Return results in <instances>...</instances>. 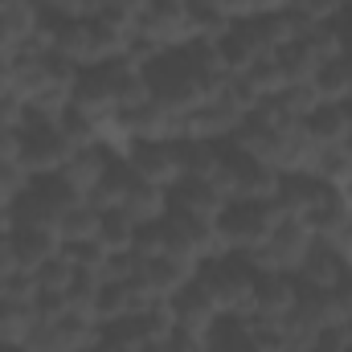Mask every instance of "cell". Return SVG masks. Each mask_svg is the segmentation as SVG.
Here are the masks:
<instances>
[{"label":"cell","instance_id":"22","mask_svg":"<svg viewBox=\"0 0 352 352\" xmlns=\"http://www.w3.org/2000/svg\"><path fill=\"white\" fill-rule=\"evenodd\" d=\"M311 90L320 102H352V58L340 54L332 62H324L311 78Z\"/></svg>","mask_w":352,"mask_h":352},{"label":"cell","instance_id":"18","mask_svg":"<svg viewBox=\"0 0 352 352\" xmlns=\"http://www.w3.org/2000/svg\"><path fill=\"white\" fill-rule=\"evenodd\" d=\"M111 156H115V152H107L102 144H82V148H74V156L66 160L62 180H66L78 197H90V188L98 184V176L111 164Z\"/></svg>","mask_w":352,"mask_h":352},{"label":"cell","instance_id":"16","mask_svg":"<svg viewBox=\"0 0 352 352\" xmlns=\"http://www.w3.org/2000/svg\"><path fill=\"white\" fill-rule=\"evenodd\" d=\"M295 295H299L295 274H270V270H263L254 278V316L258 320H283L291 311Z\"/></svg>","mask_w":352,"mask_h":352},{"label":"cell","instance_id":"24","mask_svg":"<svg viewBox=\"0 0 352 352\" xmlns=\"http://www.w3.org/2000/svg\"><path fill=\"white\" fill-rule=\"evenodd\" d=\"M135 332H140V340L144 344H152V340H160V336H168L176 328V320H173V303L168 299H148L131 320H127Z\"/></svg>","mask_w":352,"mask_h":352},{"label":"cell","instance_id":"4","mask_svg":"<svg viewBox=\"0 0 352 352\" xmlns=\"http://www.w3.org/2000/svg\"><path fill=\"white\" fill-rule=\"evenodd\" d=\"M311 242H316V234H311V226L307 221H299V217H283L274 230H270V238H266L263 246L254 250V254H242V258H250V266L263 274H295L299 263L307 258V250H311Z\"/></svg>","mask_w":352,"mask_h":352},{"label":"cell","instance_id":"37","mask_svg":"<svg viewBox=\"0 0 352 352\" xmlns=\"http://www.w3.org/2000/svg\"><path fill=\"white\" fill-rule=\"evenodd\" d=\"M344 349H349V336H344V328H340V324H332V328L316 332L311 340L295 344V352H344Z\"/></svg>","mask_w":352,"mask_h":352},{"label":"cell","instance_id":"43","mask_svg":"<svg viewBox=\"0 0 352 352\" xmlns=\"http://www.w3.org/2000/svg\"><path fill=\"white\" fill-rule=\"evenodd\" d=\"M344 54H349V58H352V33H349V37H344Z\"/></svg>","mask_w":352,"mask_h":352},{"label":"cell","instance_id":"21","mask_svg":"<svg viewBox=\"0 0 352 352\" xmlns=\"http://www.w3.org/2000/svg\"><path fill=\"white\" fill-rule=\"evenodd\" d=\"M62 250V238L58 230H12V254L21 270H37L50 254Z\"/></svg>","mask_w":352,"mask_h":352},{"label":"cell","instance_id":"20","mask_svg":"<svg viewBox=\"0 0 352 352\" xmlns=\"http://www.w3.org/2000/svg\"><path fill=\"white\" fill-rule=\"evenodd\" d=\"M140 176L127 168V160L123 156H111V164L102 168V176H98V184L90 188V205H98V209H119L123 201H127V192H131V184H135Z\"/></svg>","mask_w":352,"mask_h":352},{"label":"cell","instance_id":"12","mask_svg":"<svg viewBox=\"0 0 352 352\" xmlns=\"http://www.w3.org/2000/svg\"><path fill=\"white\" fill-rule=\"evenodd\" d=\"M303 131H307V144L316 152L324 148H344L352 135V107L349 102H320L307 119H303Z\"/></svg>","mask_w":352,"mask_h":352},{"label":"cell","instance_id":"8","mask_svg":"<svg viewBox=\"0 0 352 352\" xmlns=\"http://www.w3.org/2000/svg\"><path fill=\"white\" fill-rule=\"evenodd\" d=\"M123 160L127 168L160 188H173L180 180V156H176V140H127L123 144Z\"/></svg>","mask_w":352,"mask_h":352},{"label":"cell","instance_id":"1","mask_svg":"<svg viewBox=\"0 0 352 352\" xmlns=\"http://www.w3.org/2000/svg\"><path fill=\"white\" fill-rule=\"evenodd\" d=\"M254 278H258V270L242 254L205 258L197 266V283L209 291L217 316H234V320H250L254 316Z\"/></svg>","mask_w":352,"mask_h":352},{"label":"cell","instance_id":"23","mask_svg":"<svg viewBox=\"0 0 352 352\" xmlns=\"http://www.w3.org/2000/svg\"><path fill=\"white\" fill-rule=\"evenodd\" d=\"M135 226H148V221H160L164 213H168V188H160V184H148V180H135L131 184V192H127V201L119 205Z\"/></svg>","mask_w":352,"mask_h":352},{"label":"cell","instance_id":"5","mask_svg":"<svg viewBox=\"0 0 352 352\" xmlns=\"http://www.w3.org/2000/svg\"><path fill=\"white\" fill-rule=\"evenodd\" d=\"M98 340V320L90 311H66L58 320H33L29 336L21 340L29 352H90Z\"/></svg>","mask_w":352,"mask_h":352},{"label":"cell","instance_id":"6","mask_svg":"<svg viewBox=\"0 0 352 352\" xmlns=\"http://www.w3.org/2000/svg\"><path fill=\"white\" fill-rule=\"evenodd\" d=\"M278 168H270L263 160L238 152L234 144H226V160H221V173H217V184L226 188L230 201H274L278 192Z\"/></svg>","mask_w":352,"mask_h":352},{"label":"cell","instance_id":"38","mask_svg":"<svg viewBox=\"0 0 352 352\" xmlns=\"http://www.w3.org/2000/svg\"><path fill=\"white\" fill-rule=\"evenodd\" d=\"M332 295V307H336V320H344V316H352V266L336 278V287L328 291Z\"/></svg>","mask_w":352,"mask_h":352},{"label":"cell","instance_id":"33","mask_svg":"<svg viewBox=\"0 0 352 352\" xmlns=\"http://www.w3.org/2000/svg\"><path fill=\"white\" fill-rule=\"evenodd\" d=\"M144 352H209V336L205 332H188V328H173L168 336L152 340Z\"/></svg>","mask_w":352,"mask_h":352},{"label":"cell","instance_id":"39","mask_svg":"<svg viewBox=\"0 0 352 352\" xmlns=\"http://www.w3.org/2000/svg\"><path fill=\"white\" fill-rule=\"evenodd\" d=\"M16 144H21V131L0 123V164L4 160H16Z\"/></svg>","mask_w":352,"mask_h":352},{"label":"cell","instance_id":"29","mask_svg":"<svg viewBox=\"0 0 352 352\" xmlns=\"http://www.w3.org/2000/svg\"><path fill=\"white\" fill-rule=\"evenodd\" d=\"M135 230H140V226H135L123 209H102V230H98V238H102L111 250H131Z\"/></svg>","mask_w":352,"mask_h":352},{"label":"cell","instance_id":"2","mask_svg":"<svg viewBox=\"0 0 352 352\" xmlns=\"http://www.w3.org/2000/svg\"><path fill=\"white\" fill-rule=\"evenodd\" d=\"M144 82H148V94H152L156 102H164L176 119H184L205 94H213V87L192 70V62L184 58L180 45H176V50H164L156 62L144 66Z\"/></svg>","mask_w":352,"mask_h":352},{"label":"cell","instance_id":"31","mask_svg":"<svg viewBox=\"0 0 352 352\" xmlns=\"http://www.w3.org/2000/svg\"><path fill=\"white\" fill-rule=\"evenodd\" d=\"M98 291H102V274L98 270H74V278H70V287H66V295H70V307L74 311H94V299H98Z\"/></svg>","mask_w":352,"mask_h":352},{"label":"cell","instance_id":"13","mask_svg":"<svg viewBox=\"0 0 352 352\" xmlns=\"http://www.w3.org/2000/svg\"><path fill=\"white\" fill-rule=\"evenodd\" d=\"M192 258H180V254H156V258H144L140 263V283L148 287L152 299H173L176 291L197 274Z\"/></svg>","mask_w":352,"mask_h":352},{"label":"cell","instance_id":"32","mask_svg":"<svg viewBox=\"0 0 352 352\" xmlns=\"http://www.w3.org/2000/svg\"><path fill=\"white\" fill-rule=\"evenodd\" d=\"M74 270H78V266L58 250V254H50L45 263L33 270V278H37V287H45V291H66V287H70V278H74Z\"/></svg>","mask_w":352,"mask_h":352},{"label":"cell","instance_id":"34","mask_svg":"<svg viewBox=\"0 0 352 352\" xmlns=\"http://www.w3.org/2000/svg\"><path fill=\"white\" fill-rule=\"evenodd\" d=\"M41 21H70V16H90L94 0H29Z\"/></svg>","mask_w":352,"mask_h":352},{"label":"cell","instance_id":"3","mask_svg":"<svg viewBox=\"0 0 352 352\" xmlns=\"http://www.w3.org/2000/svg\"><path fill=\"white\" fill-rule=\"evenodd\" d=\"M283 217L287 213L278 209V201H230L217 217V230L230 254H254Z\"/></svg>","mask_w":352,"mask_h":352},{"label":"cell","instance_id":"40","mask_svg":"<svg viewBox=\"0 0 352 352\" xmlns=\"http://www.w3.org/2000/svg\"><path fill=\"white\" fill-rule=\"evenodd\" d=\"M148 0H94V8H127V12H140Z\"/></svg>","mask_w":352,"mask_h":352},{"label":"cell","instance_id":"30","mask_svg":"<svg viewBox=\"0 0 352 352\" xmlns=\"http://www.w3.org/2000/svg\"><path fill=\"white\" fill-rule=\"evenodd\" d=\"M62 254L82 270H102L111 258V246L102 238H87V242H62Z\"/></svg>","mask_w":352,"mask_h":352},{"label":"cell","instance_id":"35","mask_svg":"<svg viewBox=\"0 0 352 352\" xmlns=\"http://www.w3.org/2000/svg\"><path fill=\"white\" fill-rule=\"evenodd\" d=\"M291 8H295L307 25H328V21H336V16L349 8V0H291Z\"/></svg>","mask_w":352,"mask_h":352},{"label":"cell","instance_id":"42","mask_svg":"<svg viewBox=\"0 0 352 352\" xmlns=\"http://www.w3.org/2000/svg\"><path fill=\"white\" fill-rule=\"evenodd\" d=\"M0 295H8V274H0Z\"/></svg>","mask_w":352,"mask_h":352},{"label":"cell","instance_id":"28","mask_svg":"<svg viewBox=\"0 0 352 352\" xmlns=\"http://www.w3.org/2000/svg\"><path fill=\"white\" fill-rule=\"evenodd\" d=\"M144 349L148 344L140 340V332L127 320H119V324H102L98 328V340H94L90 352H144Z\"/></svg>","mask_w":352,"mask_h":352},{"label":"cell","instance_id":"36","mask_svg":"<svg viewBox=\"0 0 352 352\" xmlns=\"http://www.w3.org/2000/svg\"><path fill=\"white\" fill-rule=\"evenodd\" d=\"M29 307H33L37 320H58V316L70 311V295H66V291H45V287H37V295L29 299Z\"/></svg>","mask_w":352,"mask_h":352},{"label":"cell","instance_id":"11","mask_svg":"<svg viewBox=\"0 0 352 352\" xmlns=\"http://www.w3.org/2000/svg\"><path fill=\"white\" fill-rule=\"evenodd\" d=\"M148 299H152V295H148V287L140 283V274H135V278H119V283L102 278V291H98L90 316L98 320V328H102V324H119V320H131Z\"/></svg>","mask_w":352,"mask_h":352},{"label":"cell","instance_id":"27","mask_svg":"<svg viewBox=\"0 0 352 352\" xmlns=\"http://www.w3.org/2000/svg\"><path fill=\"white\" fill-rule=\"evenodd\" d=\"M33 320H37V316H33L29 303L0 295V349H4V344H21V340L29 336Z\"/></svg>","mask_w":352,"mask_h":352},{"label":"cell","instance_id":"25","mask_svg":"<svg viewBox=\"0 0 352 352\" xmlns=\"http://www.w3.org/2000/svg\"><path fill=\"white\" fill-rule=\"evenodd\" d=\"M98 230H102V209L90 205V201H78L58 221V238L62 242H87V238H98Z\"/></svg>","mask_w":352,"mask_h":352},{"label":"cell","instance_id":"41","mask_svg":"<svg viewBox=\"0 0 352 352\" xmlns=\"http://www.w3.org/2000/svg\"><path fill=\"white\" fill-rule=\"evenodd\" d=\"M0 352H29V349H25V344H4Z\"/></svg>","mask_w":352,"mask_h":352},{"label":"cell","instance_id":"17","mask_svg":"<svg viewBox=\"0 0 352 352\" xmlns=\"http://www.w3.org/2000/svg\"><path fill=\"white\" fill-rule=\"evenodd\" d=\"M349 258L344 254H336L332 246H324L320 238L311 242V250H307V258L299 263V270H295V278L303 283V287H320V291H332L336 287V278L349 270Z\"/></svg>","mask_w":352,"mask_h":352},{"label":"cell","instance_id":"15","mask_svg":"<svg viewBox=\"0 0 352 352\" xmlns=\"http://www.w3.org/2000/svg\"><path fill=\"white\" fill-rule=\"evenodd\" d=\"M176 156H180V176L217 180L221 160H226V144H217V140H197V135H176Z\"/></svg>","mask_w":352,"mask_h":352},{"label":"cell","instance_id":"9","mask_svg":"<svg viewBox=\"0 0 352 352\" xmlns=\"http://www.w3.org/2000/svg\"><path fill=\"white\" fill-rule=\"evenodd\" d=\"M135 33L148 37L152 45L160 50H176L192 37L188 29V12H184V0H148L140 12H135Z\"/></svg>","mask_w":352,"mask_h":352},{"label":"cell","instance_id":"7","mask_svg":"<svg viewBox=\"0 0 352 352\" xmlns=\"http://www.w3.org/2000/svg\"><path fill=\"white\" fill-rule=\"evenodd\" d=\"M74 140L62 131V123H41V127H21V144H16V164L29 176H54L66 168V160L74 156Z\"/></svg>","mask_w":352,"mask_h":352},{"label":"cell","instance_id":"19","mask_svg":"<svg viewBox=\"0 0 352 352\" xmlns=\"http://www.w3.org/2000/svg\"><path fill=\"white\" fill-rule=\"evenodd\" d=\"M184 12H188V29H192V37L221 41V37L234 29V12H230L226 0H184Z\"/></svg>","mask_w":352,"mask_h":352},{"label":"cell","instance_id":"26","mask_svg":"<svg viewBox=\"0 0 352 352\" xmlns=\"http://www.w3.org/2000/svg\"><path fill=\"white\" fill-rule=\"evenodd\" d=\"M209 352H258V344H254L246 320L221 316V320L209 328Z\"/></svg>","mask_w":352,"mask_h":352},{"label":"cell","instance_id":"14","mask_svg":"<svg viewBox=\"0 0 352 352\" xmlns=\"http://www.w3.org/2000/svg\"><path fill=\"white\" fill-rule=\"evenodd\" d=\"M168 303H173L176 328H188V332H205V336H209V328L221 320V316H217V307H213V299H209V291L197 283V274L176 291Z\"/></svg>","mask_w":352,"mask_h":352},{"label":"cell","instance_id":"10","mask_svg":"<svg viewBox=\"0 0 352 352\" xmlns=\"http://www.w3.org/2000/svg\"><path fill=\"white\" fill-rule=\"evenodd\" d=\"M226 205H230V197H226V188H221L217 180L180 176L173 188H168V209H173V213H188V217H209V221H217Z\"/></svg>","mask_w":352,"mask_h":352}]
</instances>
